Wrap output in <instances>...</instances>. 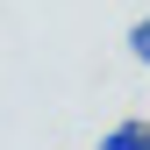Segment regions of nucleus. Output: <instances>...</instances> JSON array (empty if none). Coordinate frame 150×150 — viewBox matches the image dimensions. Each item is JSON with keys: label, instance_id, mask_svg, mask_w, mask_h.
Here are the masks:
<instances>
[{"label": "nucleus", "instance_id": "nucleus-1", "mask_svg": "<svg viewBox=\"0 0 150 150\" xmlns=\"http://www.w3.org/2000/svg\"><path fill=\"white\" fill-rule=\"evenodd\" d=\"M100 150H150V122H143V115H129V122H115V129L100 136Z\"/></svg>", "mask_w": 150, "mask_h": 150}, {"label": "nucleus", "instance_id": "nucleus-2", "mask_svg": "<svg viewBox=\"0 0 150 150\" xmlns=\"http://www.w3.org/2000/svg\"><path fill=\"white\" fill-rule=\"evenodd\" d=\"M129 57L150 64V14H136V22H129Z\"/></svg>", "mask_w": 150, "mask_h": 150}]
</instances>
